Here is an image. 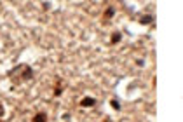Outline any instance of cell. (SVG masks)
<instances>
[{"instance_id":"1","label":"cell","mask_w":183,"mask_h":122,"mask_svg":"<svg viewBox=\"0 0 183 122\" xmlns=\"http://www.w3.org/2000/svg\"><path fill=\"white\" fill-rule=\"evenodd\" d=\"M33 77V68L28 65H25L23 66V70H21V77H19V80H30Z\"/></svg>"},{"instance_id":"2","label":"cell","mask_w":183,"mask_h":122,"mask_svg":"<svg viewBox=\"0 0 183 122\" xmlns=\"http://www.w3.org/2000/svg\"><path fill=\"white\" fill-rule=\"evenodd\" d=\"M94 105H96V100L91 98V96H85V98L80 100V107H94Z\"/></svg>"},{"instance_id":"3","label":"cell","mask_w":183,"mask_h":122,"mask_svg":"<svg viewBox=\"0 0 183 122\" xmlns=\"http://www.w3.org/2000/svg\"><path fill=\"white\" fill-rule=\"evenodd\" d=\"M32 122H47V114H45V112H37V114L33 115Z\"/></svg>"},{"instance_id":"4","label":"cell","mask_w":183,"mask_h":122,"mask_svg":"<svg viewBox=\"0 0 183 122\" xmlns=\"http://www.w3.org/2000/svg\"><path fill=\"white\" fill-rule=\"evenodd\" d=\"M120 40H122V33L120 31H115V33H112V37H110V44H119Z\"/></svg>"},{"instance_id":"5","label":"cell","mask_w":183,"mask_h":122,"mask_svg":"<svg viewBox=\"0 0 183 122\" xmlns=\"http://www.w3.org/2000/svg\"><path fill=\"white\" fill-rule=\"evenodd\" d=\"M140 23H141V25H152V23H154V16H150V14L141 16V18H140Z\"/></svg>"},{"instance_id":"6","label":"cell","mask_w":183,"mask_h":122,"mask_svg":"<svg viewBox=\"0 0 183 122\" xmlns=\"http://www.w3.org/2000/svg\"><path fill=\"white\" fill-rule=\"evenodd\" d=\"M113 16H115V9H113V7H106L103 18H105V19H110V18H113Z\"/></svg>"},{"instance_id":"7","label":"cell","mask_w":183,"mask_h":122,"mask_svg":"<svg viewBox=\"0 0 183 122\" xmlns=\"http://www.w3.org/2000/svg\"><path fill=\"white\" fill-rule=\"evenodd\" d=\"M110 107H112L113 110H120V103L117 100H112V101H110Z\"/></svg>"},{"instance_id":"8","label":"cell","mask_w":183,"mask_h":122,"mask_svg":"<svg viewBox=\"0 0 183 122\" xmlns=\"http://www.w3.org/2000/svg\"><path fill=\"white\" fill-rule=\"evenodd\" d=\"M63 94V86L61 87H54V96H61Z\"/></svg>"},{"instance_id":"9","label":"cell","mask_w":183,"mask_h":122,"mask_svg":"<svg viewBox=\"0 0 183 122\" xmlns=\"http://www.w3.org/2000/svg\"><path fill=\"white\" fill-rule=\"evenodd\" d=\"M4 112H5V110H4V107H2V105H0V117L4 115Z\"/></svg>"}]
</instances>
